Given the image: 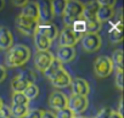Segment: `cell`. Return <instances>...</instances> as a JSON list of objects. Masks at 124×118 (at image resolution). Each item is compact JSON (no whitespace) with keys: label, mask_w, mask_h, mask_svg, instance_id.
Segmentation results:
<instances>
[{"label":"cell","mask_w":124,"mask_h":118,"mask_svg":"<svg viewBox=\"0 0 124 118\" xmlns=\"http://www.w3.org/2000/svg\"><path fill=\"white\" fill-rule=\"evenodd\" d=\"M91 118H94V117H91Z\"/></svg>","instance_id":"45"},{"label":"cell","mask_w":124,"mask_h":118,"mask_svg":"<svg viewBox=\"0 0 124 118\" xmlns=\"http://www.w3.org/2000/svg\"><path fill=\"white\" fill-rule=\"evenodd\" d=\"M31 49L24 44L12 45L5 55V65L8 67H21L31 58Z\"/></svg>","instance_id":"1"},{"label":"cell","mask_w":124,"mask_h":118,"mask_svg":"<svg viewBox=\"0 0 124 118\" xmlns=\"http://www.w3.org/2000/svg\"><path fill=\"white\" fill-rule=\"evenodd\" d=\"M99 9V4L97 1H90V3H86L84 4V10H83V15L82 17L85 18V20H89V18H94L96 16V11Z\"/></svg>","instance_id":"20"},{"label":"cell","mask_w":124,"mask_h":118,"mask_svg":"<svg viewBox=\"0 0 124 118\" xmlns=\"http://www.w3.org/2000/svg\"><path fill=\"white\" fill-rule=\"evenodd\" d=\"M27 3H28V1H26V0H23V1H18V0L16 1V0H14V1H12L14 5H16V6H21V8H23Z\"/></svg>","instance_id":"39"},{"label":"cell","mask_w":124,"mask_h":118,"mask_svg":"<svg viewBox=\"0 0 124 118\" xmlns=\"http://www.w3.org/2000/svg\"><path fill=\"white\" fill-rule=\"evenodd\" d=\"M0 118H10V111L8 107L3 106L0 108Z\"/></svg>","instance_id":"36"},{"label":"cell","mask_w":124,"mask_h":118,"mask_svg":"<svg viewBox=\"0 0 124 118\" xmlns=\"http://www.w3.org/2000/svg\"><path fill=\"white\" fill-rule=\"evenodd\" d=\"M41 118H56V117H55V113H54V112H50V111H43V113H41Z\"/></svg>","instance_id":"38"},{"label":"cell","mask_w":124,"mask_h":118,"mask_svg":"<svg viewBox=\"0 0 124 118\" xmlns=\"http://www.w3.org/2000/svg\"><path fill=\"white\" fill-rule=\"evenodd\" d=\"M38 26H39V22L33 21V20L24 18V17H22L20 15L16 18V28L23 35H27V37L28 35H34L37 33Z\"/></svg>","instance_id":"5"},{"label":"cell","mask_w":124,"mask_h":118,"mask_svg":"<svg viewBox=\"0 0 124 118\" xmlns=\"http://www.w3.org/2000/svg\"><path fill=\"white\" fill-rule=\"evenodd\" d=\"M20 16L28 18V20H33L39 22V12H38V5L35 1H28L21 10Z\"/></svg>","instance_id":"15"},{"label":"cell","mask_w":124,"mask_h":118,"mask_svg":"<svg viewBox=\"0 0 124 118\" xmlns=\"http://www.w3.org/2000/svg\"><path fill=\"white\" fill-rule=\"evenodd\" d=\"M23 94H24V96L27 97L28 101L34 100V99H37L38 95H39V88H38L37 84H29V85L24 89Z\"/></svg>","instance_id":"28"},{"label":"cell","mask_w":124,"mask_h":118,"mask_svg":"<svg viewBox=\"0 0 124 118\" xmlns=\"http://www.w3.org/2000/svg\"><path fill=\"white\" fill-rule=\"evenodd\" d=\"M54 58L55 56L50 51H38L34 56V67L37 68V71L44 73Z\"/></svg>","instance_id":"8"},{"label":"cell","mask_w":124,"mask_h":118,"mask_svg":"<svg viewBox=\"0 0 124 118\" xmlns=\"http://www.w3.org/2000/svg\"><path fill=\"white\" fill-rule=\"evenodd\" d=\"M9 111L14 118H23L29 112V108L28 106H24V105H11Z\"/></svg>","instance_id":"21"},{"label":"cell","mask_w":124,"mask_h":118,"mask_svg":"<svg viewBox=\"0 0 124 118\" xmlns=\"http://www.w3.org/2000/svg\"><path fill=\"white\" fill-rule=\"evenodd\" d=\"M65 8H66L65 0H52L51 1V9H52L54 16H63Z\"/></svg>","instance_id":"26"},{"label":"cell","mask_w":124,"mask_h":118,"mask_svg":"<svg viewBox=\"0 0 124 118\" xmlns=\"http://www.w3.org/2000/svg\"><path fill=\"white\" fill-rule=\"evenodd\" d=\"M55 117L56 118H73L74 114L66 107V108H62V110H58L55 112Z\"/></svg>","instance_id":"31"},{"label":"cell","mask_w":124,"mask_h":118,"mask_svg":"<svg viewBox=\"0 0 124 118\" xmlns=\"http://www.w3.org/2000/svg\"><path fill=\"white\" fill-rule=\"evenodd\" d=\"M33 37H34V45L38 51H49L52 41H50L47 38H45L39 33H35Z\"/></svg>","instance_id":"19"},{"label":"cell","mask_w":124,"mask_h":118,"mask_svg":"<svg viewBox=\"0 0 124 118\" xmlns=\"http://www.w3.org/2000/svg\"><path fill=\"white\" fill-rule=\"evenodd\" d=\"M109 118H123V116H120L119 113H117V112H114L113 111V113L111 114V117Z\"/></svg>","instance_id":"41"},{"label":"cell","mask_w":124,"mask_h":118,"mask_svg":"<svg viewBox=\"0 0 124 118\" xmlns=\"http://www.w3.org/2000/svg\"><path fill=\"white\" fill-rule=\"evenodd\" d=\"M109 58L112 61L113 67H116L117 71H123V51H122V49L114 50L112 54V57H109Z\"/></svg>","instance_id":"23"},{"label":"cell","mask_w":124,"mask_h":118,"mask_svg":"<svg viewBox=\"0 0 124 118\" xmlns=\"http://www.w3.org/2000/svg\"><path fill=\"white\" fill-rule=\"evenodd\" d=\"M94 72L100 78H105L112 74L113 65L111 58L108 56H99L94 62Z\"/></svg>","instance_id":"2"},{"label":"cell","mask_w":124,"mask_h":118,"mask_svg":"<svg viewBox=\"0 0 124 118\" xmlns=\"http://www.w3.org/2000/svg\"><path fill=\"white\" fill-rule=\"evenodd\" d=\"M28 85H29V84L26 83V82H24L18 74L15 76L14 79L11 80V89H12L14 93H23L24 89H26Z\"/></svg>","instance_id":"22"},{"label":"cell","mask_w":124,"mask_h":118,"mask_svg":"<svg viewBox=\"0 0 124 118\" xmlns=\"http://www.w3.org/2000/svg\"><path fill=\"white\" fill-rule=\"evenodd\" d=\"M6 78V67L3 66V65H0V83L4 82Z\"/></svg>","instance_id":"37"},{"label":"cell","mask_w":124,"mask_h":118,"mask_svg":"<svg viewBox=\"0 0 124 118\" xmlns=\"http://www.w3.org/2000/svg\"><path fill=\"white\" fill-rule=\"evenodd\" d=\"M112 113H113V110L111 107H103L96 113L94 118H109Z\"/></svg>","instance_id":"32"},{"label":"cell","mask_w":124,"mask_h":118,"mask_svg":"<svg viewBox=\"0 0 124 118\" xmlns=\"http://www.w3.org/2000/svg\"><path fill=\"white\" fill-rule=\"evenodd\" d=\"M3 106H4V101H3V99H1V97H0V108H1Z\"/></svg>","instance_id":"43"},{"label":"cell","mask_w":124,"mask_h":118,"mask_svg":"<svg viewBox=\"0 0 124 118\" xmlns=\"http://www.w3.org/2000/svg\"><path fill=\"white\" fill-rule=\"evenodd\" d=\"M61 68H63V67H62V63L61 62H58L57 60H56V58H54V60L51 61V63L49 65V67L44 71V76L46 77V78H51V77H54Z\"/></svg>","instance_id":"25"},{"label":"cell","mask_w":124,"mask_h":118,"mask_svg":"<svg viewBox=\"0 0 124 118\" xmlns=\"http://www.w3.org/2000/svg\"><path fill=\"white\" fill-rule=\"evenodd\" d=\"M41 113H43L41 110H32L23 118H41Z\"/></svg>","instance_id":"34"},{"label":"cell","mask_w":124,"mask_h":118,"mask_svg":"<svg viewBox=\"0 0 124 118\" xmlns=\"http://www.w3.org/2000/svg\"><path fill=\"white\" fill-rule=\"evenodd\" d=\"M73 118H88V117H84V116H74Z\"/></svg>","instance_id":"44"},{"label":"cell","mask_w":124,"mask_h":118,"mask_svg":"<svg viewBox=\"0 0 124 118\" xmlns=\"http://www.w3.org/2000/svg\"><path fill=\"white\" fill-rule=\"evenodd\" d=\"M49 106L55 110V111H58V110H62V108H66L67 107V102H68V97L66 96L65 93L62 91H58V90H55L50 94L49 96Z\"/></svg>","instance_id":"9"},{"label":"cell","mask_w":124,"mask_h":118,"mask_svg":"<svg viewBox=\"0 0 124 118\" xmlns=\"http://www.w3.org/2000/svg\"><path fill=\"white\" fill-rule=\"evenodd\" d=\"M122 28H123V22H122V17L119 16L118 21L113 23L111 31H109V40L112 43H119L123 39V33H122Z\"/></svg>","instance_id":"17"},{"label":"cell","mask_w":124,"mask_h":118,"mask_svg":"<svg viewBox=\"0 0 124 118\" xmlns=\"http://www.w3.org/2000/svg\"><path fill=\"white\" fill-rule=\"evenodd\" d=\"M97 4L100 6H109V8H114L116 5V0H99Z\"/></svg>","instance_id":"35"},{"label":"cell","mask_w":124,"mask_h":118,"mask_svg":"<svg viewBox=\"0 0 124 118\" xmlns=\"http://www.w3.org/2000/svg\"><path fill=\"white\" fill-rule=\"evenodd\" d=\"M72 31L76 33V34H78V35H84L85 33H86V21H85V18H83V17H79V18H77L76 21H74V23L72 24Z\"/></svg>","instance_id":"24"},{"label":"cell","mask_w":124,"mask_h":118,"mask_svg":"<svg viewBox=\"0 0 124 118\" xmlns=\"http://www.w3.org/2000/svg\"><path fill=\"white\" fill-rule=\"evenodd\" d=\"M89 105V100L85 96H79V95H71V97H68V102H67V108L76 116H80V113H83Z\"/></svg>","instance_id":"4"},{"label":"cell","mask_w":124,"mask_h":118,"mask_svg":"<svg viewBox=\"0 0 124 118\" xmlns=\"http://www.w3.org/2000/svg\"><path fill=\"white\" fill-rule=\"evenodd\" d=\"M37 33L44 35L50 41H52V40H55L58 37V28L54 23H39Z\"/></svg>","instance_id":"14"},{"label":"cell","mask_w":124,"mask_h":118,"mask_svg":"<svg viewBox=\"0 0 124 118\" xmlns=\"http://www.w3.org/2000/svg\"><path fill=\"white\" fill-rule=\"evenodd\" d=\"M82 47L86 52H95L102 45V39L99 33H85L80 38Z\"/></svg>","instance_id":"3"},{"label":"cell","mask_w":124,"mask_h":118,"mask_svg":"<svg viewBox=\"0 0 124 118\" xmlns=\"http://www.w3.org/2000/svg\"><path fill=\"white\" fill-rule=\"evenodd\" d=\"M86 21V33H99V31L102 27V23H100L96 17L85 20Z\"/></svg>","instance_id":"27"},{"label":"cell","mask_w":124,"mask_h":118,"mask_svg":"<svg viewBox=\"0 0 124 118\" xmlns=\"http://www.w3.org/2000/svg\"><path fill=\"white\" fill-rule=\"evenodd\" d=\"M4 6H5V1L4 0H0V10H3Z\"/></svg>","instance_id":"42"},{"label":"cell","mask_w":124,"mask_h":118,"mask_svg":"<svg viewBox=\"0 0 124 118\" xmlns=\"http://www.w3.org/2000/svg\"><path fill=\"white\" fill-rule=\"evenodd\" d=\"M114 15V8H109V6H100L99 5V9L96 11V20L100 22V23H103V22H107L109 21Z\"/></svg>","instance_id":"18"},{"label":"cell","mask_w":124,"mask_h":118,"mask_svg":"<svg viewBox=\"0 0 124 118\" xmlns=\"http://www.w3.org/2000/svg\"><path fill=\"white\" fill-rule=\"evenodd\" d=\"M80 35L76 34L71 27H65L58 33V46H73L80 40Z\"/></svg>","instance_id":"6"},{"label":"cell","mask_w":124,"mask_h":118,"mask_svg":"<svg viewBox=\"0 0 124 118\" xmlns=\"http://www.w3.org/2000/svg\"><path fill=\"white\" fill-rule=\"evenodd\" d=\"M14 45V35L8 27H0V50H9Z\"/></svg>","instance_id":"16"},{"label":"cell","mask_w":124,"mask_h":118,"mask_svg":"<svg viewBox=\"0 0 124 118\" xmlns=\"http://www.w3.org/2000/svg\"><path fill=\"white\" fill-rule=\"evenodd\" d=\"M71 80H72V77L68 73V71H66L65 68H61L54 77L50 78V82H51L52 87L58 88V89L68 87L71 84Z\"/></svg>","instance_id":"11"},{"label":"cell","mask_w":124,"mask_h":118,"mask_svg":"<svg viewBox=\"0 0 124 118\" xmlns=\"http://www.w3.org/2000/svg\"><path fill=\"white\" fill-rule=\"evenodd\" d=\"M11 102L12 105H24V106H28V100L27 97L24 96L23 93H14L12 96H11Z\"/></svg>","instance_id":"30"},{"label":"cell","mask_w":124,"mask_h":118,"mask_svg":"<svg viewBox=\"0 0 124 118\" xmlns=\"http://www.w3.org/2000/svg\"><path fill=\"white\" fill-rule=\"evenodd\" d=\"M71 89L72 95H79V96H88L90 93V85L84 78H73L71 80Z\"/></svg>","instance_id":"12"},{"label":"cell","mask_w":124,"mask_h":118,"mask_svg":"<svg viewBox=\"0 0 124 118\" xmlns=\"http://www.w3.org/2000/svg\"><path fill=\"white\" fill-rule=\"evenodd\" d=\"M117 113H119L120 116H123V100L120 99V101H119V107H118V112Z\"/></svg>","instance_id":"40"},{"label":"cell","mask_w":124,"mask_h":118,"mask_svg":"<svg viewBox=\"0 0 124 118\" xmlns=\"http://www.w3.org/2000/svg\"><path fill=\"white\" fill-rule=\"evenodd\" d=\"M18 76L28 84H35V80H37V74L34 71L32 70H24L22 72L18 73Z\"/></svg>","instance_id":"29"},{"label":"cell","mask_w":124,"mask_h":118,"mask_svg":"<svg viewBox=\"0 0 124 118\" xmlns=\"http://www.w3.org/2000/svg\"><path fill=\"white\" fill-rule=\"evenodd\" d=\"M76 55H77V50L73 46H58L55 58L63 65V63H68L73 61L76 58Z\"/></svg>","instance_id":"10"},{"label":"cell","mask_w":124,"mask_h":118,"mask_svg":"<svg viewBox=\"0 0 124 118\" xmlns=\"http://www.w3.org/2000/svg\"><path fill=\"white\" fill-rule=\"evenodd\" d=\"M38 12H39V21L43 23H51L54 16L51 9V1H37Z\"/></svg>","instance_id":"13"},{"label":"cell","mask_w":124,"mask_h":118,"mask_svg":"<svg viewBox=\"0 0 124 118\" xmlns=\"http://www.w3.org/2000/svg\"><path fill=\"white\" fill-rule=\"evenodd\" d=\"M83 10H84V3L78 1V0H67L65 12H63V16L62 17H68V18L77 20V18L82 17Z\"/></svg>","instance_id":"7"},{"label":"cell","mask_w":124,"mask_h":118,"mask_svg":"<svg viewBox=\"0 0 124 118\" xmlns=\"http://www.w3.org/2000/svg\"><path fill=\"white\" fill-rule=\"evenodd\" d=\"M114 84L120 91H123V71H117L114 77Z\"/></svg>","instance_id":"33"}]
</instances>
